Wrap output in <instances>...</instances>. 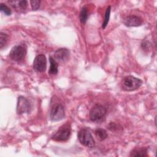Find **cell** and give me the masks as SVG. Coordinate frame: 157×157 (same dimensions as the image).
Here are the masks:
<instances>
[{"mask_svg": "<svg viewBox=\"0 0 157 157\" xmlns=\"http://www.w3.org/2000/svg\"><path fill=\"white\" fill-rule=\"evenodd\" d=\"M143 83L142 80L132 75L124 77L121 83V88L127 91H134L138 89Z\"/></svg>", "mask_w": 157, "mask_h": 157, "instance_id": "1", "label": "cell"}, {"mask_svg": "<svg viewBox=\"0 0 157 157\" xmlns=\"http://www.w3.org/2000/svg\"><path fill=\"white\" fill-rule=\"evenodd\" d=\"M78 139L80 144L89 148H93L95 145L94 140L88 129H81L78 132Z\"/></svg>", "mask_w": 157, "mask_h": 157, "instance_id": "2", "label": "cell"}, {"mask_svg": "<svg viewBox=\"0 0 157 157\" xmlns=\"http://www.w3.org/2000/svg\"><path fill=\"white\" fill-rule=\"evenodd\" d=\"M71 133V128L68 123L61 126L56 132L52 137V139L55 141L64 142L66 141L70 137Z\"/></svg>", "mask_w": 157, "mask_h": 157, "instance_id": "3", "label": "cell"}, {"mask_svg": "<svg viewBox=\"0 0 157 157\" xmlns=\"http://www.w3.org/2000/svg\"><path fill=\"white\" fill-rule=\"evenodd\" d=\"M106 109L99 104L95 105L90 112V118L93 121H99L104 118L106 115Z\"/></svg>", "mask_w": 157, "mask_h": 157, "instance_id": "4", "label": "cell"}, {"mask_svg": "<svg viewBox=\"0 0 157 157\" xmlns=\"http://www.w3.org/2000/svg\"><path fill=\"white\" fill-rule=\"evenodd\" d=\"M26 53V50L23 45H15L11 49L9 53V57L15 61L20 62L24 59Z\"/></svg>", "mask_w": 157, "mask_h": 157, "instance_id": "5", "label": "cell"}, {"mask_svg": "<svg viewBox=\"0 0 157 157\" xmlns=\"http://www.w3.org/2000/svg\"><path fill=\"white\" fill-rule=\"evenodd\" d=\"M64 108L61 104L55 105L51 109L50 118L52 121H60L64 117Z\"/></svg>", "mask_w": 157, "mask_h": 157, "instance_id": "6", "label": "cell"}, {"mask_svg": "<svg viewBox=\"0 0 157 157\" xmlns=\"http://www.w3.org/2000/svg\"><path fill=\"white\" fill-rule=\"evenodd\" d=\"M31 105L29 101L23 96H19L17 101V112L21 115L25 113H29L31 111Z\"/></svg>", "mask_w": 157, "mask_h": 157, "instance_id": "7", "label": "cell"}, {"mask_svg": "<svg viewBox=\"0 0 157 157\" xmlns=\"http://www.w3.org/2000/svg\"><path fill=\"white\" fill-rule=\"evenodd\" d=\"M47 66V59L45 56L43 54L36 56L33 62V68L39 72H42L45 71Z\"/></svg>", "mask_w": 157, "mask_h": 157, "instance_id": "8", "label": "cell"}, {"mask_svg": "<svg viewBox=\"0 0 157 157\" xmlns=\"http://www.w3.org/2000/svg\"><path fill=\"white\" fill-rule=\"evenodd\" d=\"M69 57V51L65 48H60L56 50L54 53V59L58 62H65Z\"/></svg>", "mask_w": 157, "mask_h": 157, "instance_id": "9", "label": "cell"}, {"mask_svg": "<svg viewBox=\"0 0 157 157\" xmlns=\"http://www.w3.org/2000/svg\"><path fill=\"white\" fill-rule=\"evenodd\" d=\"M123 23L127 26H139L142 23V20L139 17L130 15L124 19Z\"/></svg>", "mask_w": 157, "mask_h": 157, "instance_id": "10", "label": "cell"}, {"mask_svg": "<svg viewBox=\"0 0 157 157\" xmlns=\"http://www.w3.org/2000/svg\"><path fill=\"white\" fill-rule=\"evenodd\" d=\"M9 3L11 5V6L17 10V11H23L25 10L28 6L27 1H17V0H12L9 1Z\"/></svg>", "mask_w": 157, "mask_h": 157, "instance_id": "11", "label": "cell"}, {"mask_svg": "<svg viewBox=\"0 0 157 157\" xmlns=\"http://www.w3.org/2000/svg\"><path fill=\"white\" fill-rule=\"evenodd\" d=\"M147 148L145 147L136 148L130 153V156H147Z\"/></svg>", "mask_w": 157, "mask_h": 157, "instance_id": "12", "label": "cell"}, {"mask_svg": "<svg viewBox=\"0 0 157 157\" xmlns=\"http://www.w3.org/2000/svg\"><path fill=\"white\" fill-rule=\"evenodd\" d=\"M49 61L50 63V68L48 70V74L52 75H56L58 73V63L57 61L52 56H50Z\"/></svg>", "mask_w": 157, "mask_h": 157, "instance_id": "13", "label": "cell"}, {"mask_svg": "<svg viewBox=\"0 0 157 157\" xmlns=\"http://www.w3.org/2000/svg\"><path fill=\"white\" fill-rule=\"evenodd\" d=\"M94 132H95L96 137L99 140H104L108 136L106 131L104 129H102V128H97L95 130Z\"/></svg>", "mask_w": 157, "mask_h": 157, "instance_id": "14", "label": "cell"}, {"mask_svg": "<svg viewBox=\"0 0 157 157\" xmlns=\"http://www.w3.org/2000/svg\"><path fill=\"white\" fill-rule=\"evenodd\" d=\"M88 17V9L86 7H83L79 15V18L80 21L82 23H85L87 18Z\"/></svg>", "mask_w": 157, "mask_h": 157, "instance_id": "15", "label": "cell"}, {"mask_svg": "<svg viewBox=\"0 0 157 157\" xmlns=\"http://www.w3.org/2000/svg\"><path fill=\"white\" fill-rule=\"evenodd\" d=\"M110 10H111V7L109 6L107 7L105 13V15H104V19L103 20L102 22V29H105V27L107 26L109 21V18H110Z\"/></svg>", "mask_w": 157, "mask_h": 157, "instance_id": "16", "label": "cell"}, {"mask_svg": "<svg viewBox=\"0 0 157 157\" xmlns=\"http://www.w3.org/2000/svg\"><path fill=\"white\" fill-rule=\"evenodd\" d=\"M107 128L111 131H119L123 129L120 125L117 124L114 122H110L107 126Z\"/></svg>", "mask_w": 157, "mask_h": 157, "instance_id": "17", "label": "cell"}, {"mask_svg": "<svg viewBox=\"0 0 157 157\" xmlns=\"http://www.w3.org/2000/svg\"><path fill=\"white\" fill-rule=\"evenodd\" d=\"M7 40H8V36L2 32H1V33H0V48H3V47L6 44Z\"/></svg>", "mask_w": 157, "mask_h": 157, "instance_id": "18", "label": "cell"}, {"mask_svg": "<svg viewBox=\"0 0 157 157\" xmlns=\"http://www.w3.org/2000/svg\"><path fill=\"white\" fill-rule=\"evenodd\" d=\"M0 10L6 15H10L11 14L10 9L3 3L0 4Z\"/></svg>", "mask_w": 157, "mask_h": 157, "instance_id": "19", "label": "cell"}, {"mask_svg": "<svg viewBox=\"0 0 157 157\" xmlns=\"http://www.w3.org/2000/svg\"><path fill=\"white\" fill-rule=\"evenodd\" d=\"M31 5L33 10H37L40 6V1H31Z\"/></svg>", "mask_w": 157, "mask_h": 157, "instance_id": "20", "label": "cell"}]
</instances>
